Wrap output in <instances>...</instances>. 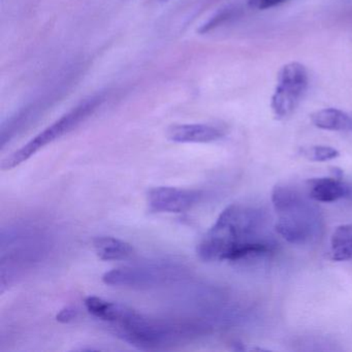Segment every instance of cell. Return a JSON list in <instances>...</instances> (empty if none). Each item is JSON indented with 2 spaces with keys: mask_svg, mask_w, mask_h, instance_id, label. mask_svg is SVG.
I'll list each match as a JSON object with an SVG mask.
<instances>
[{
  "mask_svg": "<svg viewBox=\"0 0 352 352\" xmlns=\"http://www.w3.org/2000/svg\"><path fill=\"white\" fill-rule=\"evenodd\" d=\"M263 226V214L258 210L230 205L201 239L197 255L208 263H236L269 255L273 245L261 234Z\"/></svg>",
  "mask_w": 352,
  "mask_h": 352,
  "instance_id": "1",
  "label": "cell"
},
{
  "mask_svg": "<svg viewBox=\"0 0 352 352\" xmlns=\"http://www.w3.org/2000/svg\"><path fill=\"white\" fill-rule=\"evenodd\" d=\"M112 327L120 339L141 350L162 349L197 337L205 329L195 321L151 318L131 308Z\"/></svg>",
  "mask_w": 352,
  "mask_h": 352,
  "instance_id": "2",
  "label": "cell"
},
{
  "mask_svg": "<svg viewBox=\"0 0 352 352\" xmlns=\"http://www.w3.org/2000/svg\"><path fill=\"white\" fill-rule=\"evenodd\" d=\"M272 203L278 215L276 232L290 244L306 245L316 240L322 230V217L316 206L300 191L285 184L272 190Z\"/></svg>",
  "mask_w": 352,
  "mask_h": 352,
  "instance_id": "3",
  "label": "cell"
},
{
  "mask_svg": "<svg viewBox=\"0 0 352 352\" xmlns=\"http://www.w3.org/2000/svg\"><path fill=\"white\" fill-rule=\"evenodd\" d=\"M50 240L36 226L22 224L1 234V288L10 285L40 263L49 251Z\"/></svg>",
  "mask_w": 352,
  "mask_h": 352,
  "instance_id": "4",
  "label": "cell"
},
{
  "mask_svg": "<svg viewBox=\"0 0 352 352\" xmlns=\"http://www.w3.org/2000/svg\"><path fill=\"white\" fill-rule=\"evenodd\" d=\"M188 275V267L176 258L151 259L107 272L102 281L118 287L150 289L170 285Z\"/></svg>",
  "mask_w": 352,
  "mask_h": 352,
  "instance_id": "5",
  "label": "cell"
},
{
  "mask_svg": "<svg viewBox=\"0 0 352 352\" xmlns=\"http://www.w3.org/2000/svg\"><path fill=\"white\" fill-rule=\"evenodd\" d=\"M106 96L104 94H98L82 100L78 106L72 109L69 112L52 123L50 126L41 131L23 147L5 158L1 162V170H11L17 168L20 164L28 162L43 148L53 143L55 140L59 139L73 129H77L82 122L87 120L98 108H100V106L106 100Z\"/></svg>",
  "mask_w": 352,
  "mask_h": 352,
  "instance_id": "6",
  "label": "cell"
},
{
  "mask_svg": "<svg viewBox=\"0 0 352 352\" xmlns=\"http://www.w3.org/2000/svg\"><path fill=\"white\" fill-rule=\"evenodd\" d=\"M308 84V72L302 63H287L280 69L271 100L272 112L276 119L287 118L296 111L306 94Z\"/></svg>",
  "mask_w": 352,
  "mask_h": 352,
  "instance_id": "7",
  "label": "cell"
},
{
  "mask_svg": "<svg viewBox=\"0 0 352 352\" xmlns=\"http://www.w3.org/2000/svg\"><path fill=\"white\" fill-rule=\"evenodd\" d=\"M203 197V191L197 189L160 186L148 191L147 203L157 213H183L192 209Z\"/></svg>",
  "mask_w": 352,
  "mask_h": 352,
  "instance_id": "8",
  "label": "cell"
},
{
  "mask_svg": "<svg viewBox=\"0 0 352 352\" xmlns=\"http://www.w3.org/2000/svg\"><path fill=\"white\" fill-rule=\"evenodd\" d=\"M221 129L204 123L175 124L168 127L166 137L175 143L206 144L218 141L223 137Z\"/></svg>",
  "mask_w": 352,
  "mask_h": 352,
  "instance_id": "9",
  "label": "cell"
},
{
  "mask_svg": "<svg viewBox=\"0 0 352 352\" xmlns=\"http://www.w3.org/2000/svg\"><path fill=\"white\" fill-rule=\"evenodd\" d=\"M309 197L318 203H335L352 197V187L340 178H315L308 181Z\"/></svg>",
  "mask_w": 352,
  "mask_h": 352,
  "instance_id": "10",
  "label": "cell"
},
{
  "mask_svg": "<svg viewBox=\"0 0 352 352\" xmlns=\"http://www.w3.org/2000/svg\"><path fill=\"white\" fill-rule=\"evenodd\" d=\"M94 250L102 261H127L135 250L129 243L114 236H98L94 241Z\"/></svg>",
  "mask_w": 352,
  "mask_h": 352,
  "instance_id": "11",
  "label": "cell"
},
{
  "mask_svg": "<svg viewBox=\"0 0 352 352\" xmlns=\"http://www.w3.org/2000/svg\"><path fill=\"white\" fill-rule=\"evenodd\" d=\"M311 122L323 131L352 133V117L338 109H322L313 113Z\"/></svg>",
  "mask_w": 352,
  "mask_h": 352,
  "instance_id": "12",
  "label": "cell"
},
{
  "mask_svg": "<svg viewBox=\"0 0 352 352\" xmlns=\"http://www.w3.org/2000/svg\"><path fill=\"white\" fill-rule=\"evenodd\" d=\"M86 310L100 320L114 324L120 320L121 317L126 312L129 307L123 306L118 302H110L96 296H87L84 300Z\"/></svg>",
  "mask_w": 352,
  "mask_h": 352,
  "instance_id": "13",
  "label": "cell"
},
{
  "mask_svg": "<svg viewBox=\"0 0 352 352\" xmlns=\"http://www.w3.org/2000/svg\"><path fill=\"white\" fill-rule=\"evenodd\" d=\"M331 256L333 261L352 259V224H342L336 228L331 236Z\"/></svg>",
  "mask_w": 352,
  "mask_h": 352,
  "instance_id": "14",
  "label": "cell"
},
{
  "mask_svg": "<svg viewBox=\"0 0 352 352\" xmlns=\"http://www.w3.org/2000/svg\"><path fill=\"white\" fill-rule=\"evenodd\" d=\"M300 154L310 162H324L339 157L340 152L329 146H312L300 150Z\"/></svg>",
  "mask_w": 352,
  "mask_h": 352,
  "instance_id": "15",
  "label": "cell"
},
{
  "mask_svg": "<svg viewBox=\"0 0 352 352\" xmlns=\"http://www.w3.org/2000/svg\"><path fill=\"white\" fill-rule=\"evenodd\" d=\"M234 12H236V10H234V8H226V9L221 10V11L218 12L214 17H212L209 21L206 22V24L201 26L199 32H201V34H206V32L214 30V28L219 26L220 24L224 23V22L230 19V18L234 16Z\"/></svg>",
  "mask_w": 352,
  "mask_h": 352,
  "instance_id": "16",
  "label": "cell"
},
{
  "mask_svg": "<svg viewBox=\"0 0 352 352\" xmlns=\"http://www.w3.org/2000/svg\"><path fill=\"white\" fill-rule=\"evenodd\" d=\"M285 1H287V0H248V6L252 9L263 11V10L277 7V6L281 5Z\"/></svg>",
  "mask_w": 352,
  "mask_h": 352,
  "instance_id": "17",
  "label": "cell"
},
{
  "mask_svg": "<svg viewBox=\"0 0 352 352\" xmlns=\"http://www.w3.org/2000/svg\"><path fill=\"white\" fill-rule=\"evenodd\" d=\"M77 308L73 306H67L61 309L56 315L57 321L63 323H69L75 320L78 317Z\"/></svg>",
  "mask_w": 352,
  "mask_h": 352,
  "instance_id": "18",
  "label": "cell"
},
{
  "mask_svg": "<svg viewBox=\"0 0 352 352\" xmlns=\"http://www.w3.org/2000/svg\"><path fill=\"white\" fill-rule=\"evenodd\" d=\"M155 3H166V1H170V0H153Z\"/></svg>",
  "mask_w": 352,
  "mask_h": 352,
  "instance_id": "19",
  "label": "cell"
}]
</instances>
